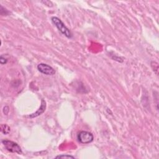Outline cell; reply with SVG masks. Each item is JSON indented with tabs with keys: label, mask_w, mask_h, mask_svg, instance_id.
<instances>
[{
	"label": "cell",
	"mask_w": 159,
	"mask_h": 159,
	"mask_svg": "<svg viewBox=\"0 0 159 159\" xmlns=\"http://www.w3.org/2000/svg\"><path fill=\"white\" fill-rule=\"evenodd\" d=\"M51 20L52 23L55 25V27L58 29V30L65 37L68 39H71L73 37V34L70 30L65 25V24L60 19L57 17L53 16L51 18Z\"/></svg>",
	"instance_id": "6da1fadb"
},
{
	"label": "cell",
	"mask_w": 159,
	"mask_h": 159,
	"mask_svg": "<svg viewBox=\"0 0 159 159\" xmlns=\"http://www.w3.org/2000/svg\"><path fill=\"white\" fill-rule=\"evenodd\" d=\"M2 143L3 144L5 148L10 152L16 153L18 154L22 153V151L20 147L15 142L9 140H2Z\"/></svg>",
	"instance_id": "7a4b0ae2"
},
{
	"label": "cell",
	"mask_w": 159,
	"mask_h": 159,
	"mask_svg": "<svg viewBox=\"0 0 159 159\" xmlns=\"http://www.w3.org/2000/svg\"><path fill=\"white\" fill-rule=\"evenodd\" d=\"M77 139L81 143L88 144L93 141L94 136L93 134L89 132L82 130L78 134Z\"/></svg>",
	"instance_id": "3957f363"
},
{
	"label": "cell",
	"mask_w": 159,
	"mask_h": 159,
	"mask_svg": "<svg viewBox=\"0 0 159 159\" xmlns=\"http://www.w3.org/2000/svg\"><path fill=\"white\" fill-rule=\"evenodd\" d=\"M37 70L46 75H53L55 73V70L51 66L43 63H40L37 65Z\"/></svg>",
	"instance_id": "277c9868"
},
{
	"label": "cell",
	"mask_w": 159,
	"mask_h": 159,
	"mask_svg": "<svg viewBox=\"0 0 159 159\" xmlns=\"http://www.w3.org/2000/svg\"><path fill=\"white\" fill-rule=\"evenodd\" d=\"M45 109H46V102L44 99H42L41 105H40V107H39V109L36 112H35L34 113H33L32 114H30L28 117H30V118L36 117H37L40 115H41L42 113H43L44 111H45Z\"/></svg>",
	"instance_id": "5b68a950"
},
{
	"label": "cell",
	"mask_w": 159,
	"mask_h": 159,
	"mask_svg": "<svg viewBox=\"0 0 159 159\" xmlns=\"http://www.w3.org/2000/svg\"><path fill=\"white\" fill-rule=\"evenodd\" d=\"M1 132L4 134L6 135V134H8L10 132L11 129L6 124H1Z\"/></svg>",
	"instance_id": "8992f818"
},
{
	"label": "cell",
	"mask_w": 159,
	"mask_h": 159,
	"mask_svg": "<svg viewBox=\"0 0 159 159\" xmlns=\"http://www.w3.org/2000/svg\"><path fill=\"white\" fill-rule=\"evenodd\" d=\"M55 158H75V157L70 155H60L55 157Z\"/></svg>",
	"instance_id": "52a82bcc"
},
{
	"label": "cell",
	"mask_w": 159,
	"mask_h": 159,
	"mask_svg": "<svg viewBox=\"0 0 159 159\" xmlns=\"http://www.w3.org/2000/svg\"><path fill=\"white\" fill-rule=\"evenodd\" d=\"M0 62L2 65L6 64L7 62V59L6 58H5V57H4L3 55H1V57H0Z\"/></svg>",
	"instance_id": "ba28073f"
},
{
	"label": "cell",
	"mask_w": 159,
	"mask_h": 159,
	"mask_svg": "<svg viewBox=\"0 0 159 159\" xmlns=\"http://www.w3.org/2000/svg\"><path fill=\"white\" fill-rule=\"evenodd\" d=\"M9 108L8 106H5V107H4V109H3V112H4V114H6V111H7V113L9 112Z\"/></svg>",
	"instance_id": "9c48e42d"
}]
</instances>
